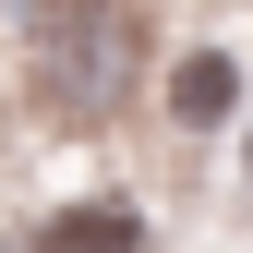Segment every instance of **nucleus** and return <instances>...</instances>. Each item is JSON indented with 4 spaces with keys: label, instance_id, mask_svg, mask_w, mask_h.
I'll return each mask as SVG.
<instances>
[{
    "label": "nucleus",
    "instance_id": "f257e3e1",
    "mask_svg": "<svg viewBox=\"0 0 253 253\" xmlns=\"http://www.w3.org/2000/svg\"><path fill=\"white\" fill-rule=\"evenodd\" d=\"M229 97H241V73H229L217 48H193V60L169 73V121H193V133H205V121H229Z\"/></svg>",
    "mask_w": 253,
    "mask_h": 253
}]
</instances>
